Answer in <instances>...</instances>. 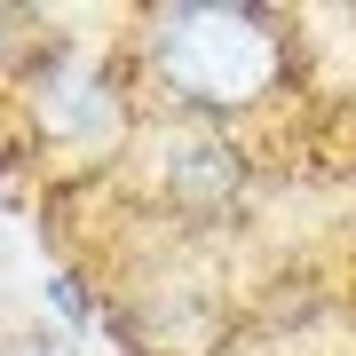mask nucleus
I'll return each instance as SVG.
<instances>
[{
    "mask_svg": "<svg viewBox=\"0 0 356 356\" xmlns=\"http://www.w3.org/2000/svg\"><path fill=\"white\" fill-rule=\"evenodd\" d=\"M143 119H191V127H229L245 111H269L301 88L309 56L301 24L285 8L254 0H151L127 16L111 48Z\"/></svg>",
    "mask_w": 356,
    "mask_h": 356,
    "instance_id": "1",
    "label": "nucleus"
},
{
    "mask_svg": "<svg viewBox=\"0 0 356 356\" xmlns=\"http://www.w3.org/2000/svg\"><path fill=\"white\" fill-rule=\"evenodd\" d=\"M151 182L182 222H222L245 198V151L229 127H191V119H151Z\"/></svg>",
    "mask_w": 356,
    "mask_h": 356,
    "instance_id": "2",
    "label": "nucleus"
},
{
    "mask_svg": "<svg viewBox=\"0 0 356 356\" xmlns=\"http://www.w3.org/2000/svg\"><path fill=\"white\" fill-rule=\"evenodd\" d=\"M0 356H72V348L56 341L48 325H24V332H8V341H0Z\"/></svg>",
    "mask_w": 356,
    "mask_h": 356,
    "instance_id": "4",
    "label": "nucleus"
},
{
    "mask_svg": "<svg viewBox=\"0 0 356 356\" xmlns=\"http://www.w3.org/2000/svg\"><path fill=\"white\" fill-rule=\"evenodd\" d=\"M48 309L64 317V332H95V317H103L95 293H88V277H72V269H56V277H48Z\"/></svg>",
    "mask_w": 356,
    "mask_h": 356,
    "instance_id": "3",
    "label": "nucleus"
}]
</instances>
